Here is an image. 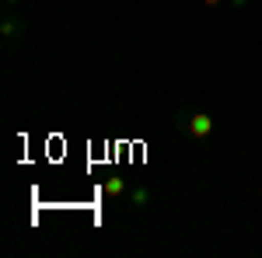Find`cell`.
Instances as JSON below:
<instances>
[{
	"instance_id": "obj_1",
	"label": "cell",
	"mask_w": 262,
	"mask_h": 258,
	"mask_svg": "<svg viewBox=\"0 0 262 258\" xmlns=\"http://www.w3.org/2000/svg\"><path fill=\"white\" fill-rule=\"evenodd\" d=\"M210 129H213V122L206 119V115H192V119H189V133H192V136H206Z\"/></svg>"
},
{
	"instance_id": "obj_2",
	"label": "cell",
	"mask_w": 262,
	"mask_h": 258,
	"mask_svg": "<svg viewBox=\"0 0 262 258\" xmlns=\"http://www.w3.org/2000/svg\"><path fill=\"white\" fill-rule=\"evenodd\" d=\"M147 199H150V196H147V192H143V189H140V192H133V202H137V206H143V202H147Z\"/></svg>"
}]
</instances>
